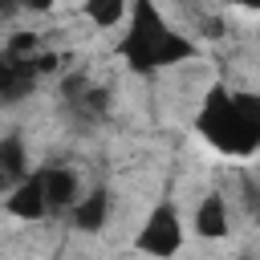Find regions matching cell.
I'll return each instance as SVG.
<instances>
[{
	"label": "cell",
	"mask_w": 260,
	"mask_h": 260,
	"mask_svg": "<svg viewBox=\"0 0 260 260\" xmlns=\"http://www.w3.org/2000/svg\"><path fill=\"white\" fill-rule=\"evenodd\" d=\"M37 61L32 57H8L4 53V65H0V98L4 102H20L32 85H37Z\"/></svg>",
	"instance_id": "cell-6"
},
{
	"label": "cell",
	"mask_w": 260,
	"mask_h": 260,
	"mask_svg": "<svg viewBox=\"0 0 260 260\" xmlns=\"http://www.w3.org/2000/svg\"><path fill=\"white\" fill-rule=\"evenodd\" d=\"M69 215H73V228H77V232H102V228H106V215H110V195H106V187L85 191V195L69 207Z\"/></svg>",
	"instance_id": "cell-7"
},
{
	"label": "cell",
	"mask_w": 260,
	"mask_h": 260,
	"mask_svg": "<svg viewBox=\"0 0 260 260\" xmlns=\"http://www.w3.org/2000/svg\"><path fill=\"white\" fill-rule=\"evenodd\" d=\"M4 8L12 12V8H28V12H49L53 8V0H4Z\"/></svg>",
	"instance_id": "cell-13"
},
{
	"label": "cell",
	"mask_w": 260,
	"mask_h": 260,
	"mask_svg": "<svg viewBox=\"0 0 260 260\" xmlns=\"http://www.w3.org/2000/svg\"><path fill=\"white\" fill-rule=\"evenodd\" d=\"M244 207L252 219H260V183L256 179H244Z\"/></svg>",
	"instance_id": "cell-12"
},
{
	"label": "cell",
	"mask_w": 260,
	"mask_h": 260,
	"mask_svg": "<svg viewBox=\"0 0 260 260\" xmlns=\"http://www.w3.org/2000/svg\"><path fill=\"white\" fill-rule=\"evenodd\" d=\"M118 53L122 61L134 69V73H154V69H167V65H179V61H191L199 53L195 41H187L183 32H175L162 12L154 8V0H134L130 4V28L126 37L118 41Z\"/></svg>",
	"instance_id": "cell-2"
},
{
	"label": "cell",
	"mask_w": 260,
	"mask_h": 260,
	"mask_svg": "<svg viewBox=\"0 0 260 260\" xmlns=\"http://www.w3.org/2000/svg\"><path fill=\"white\" fill-rule=\"evenodd\" d=\"M8 215H16V219H45L49 215V195H45V179H41V171H32V175H24L12 191H8Z\"/></svg>",
	"instance_id": "cell-4"
},
{
	"label": "cell",
	"mask_w": 260,
	"mask_h": 260,
	"mask_svg": "<svg viewBox=\"0 0 260 260\" xmlns=\"http://www.w3.org/2000/svg\"><path fill=\"white\" fill-rule=\"evenodd\" d=\"M195 130L219 150V154H256L260 150V93H228L223 85H211L199 114Z\"/></svg>",
	"instance_id": "cell-1"
},
{
	"label": "cell",
	"mask_w": 260,
	"mask_h": 260,
	"mask_svg": "<svg viewBox=\"0 0 260 260\" xmlns=\"http://www.w3.org/2000/svg\"><path fill=\"white\" fill-rule=\"evenodd\" d=\"M240 8H252V12H260V0H236Z\"/></svg>",
	"instance_id": "cell-14"
},
{
	"label": "cell",
	"mask_w": 260,
	"mask_h": 260,
	"mask_svg": "<svg viewBox=\"0 0 260 260\" xmlns=\"http://www.w3.org/2000/svg\"><path fill=\"white\" fill-rule=\"evenodd\" d=\"M41 179H45V195H49V215L69 211L81 199L77 171H69V167H41Z\"/></svg>",
	"instance_id": "cell-5"
},
{
	"label": "cell",
	"mask_w": 260,
	"mask_h": 260,
	"mask_svg": "<svg viewBox=\"0 0 260 260\" xmlns=\"http://www.w3.org/2000/svg\"><path fill=\"white\" fill-rule=\"evenodd\" d=\"M4 53H8V57H37V53H41V45H37V37H32V32H16V37H8V41H4Z\"/></svg>",
	"instance_id": "cell-11"
},
{
	"label": "cell",
	"mask_w": 260,
	"mask_h": 260,
	"mask_svg": "<svg viewBox=\"0 0 260 260\" xmlns=\"http://www.w3.org/2000/svg\"><path fill=\"white\" fill-rule=\"evenodd\" d=\"M195 232H199L203 240H219V236H228V203H223L219 191L203 195V203L195 207Z\"/></svg>",
	"instance_id": "cell-8"
},
{
	"label": "cell",
	"mask_w": 260,
	"mask_h": 260,
	"mask_svg": "<svg viewBox=\"0 0 260 260\" xmlns=\"http://www.w3.org/2000/svg\"><path fill=\"white\" fill-rule=\"evenodd\" d=\"M126 8H130V0H85V4H81V12H85L93 24H102V28L118 24V20L126 16Z\"/></svg>",
	"instance_id": "cell-10"
},
{
	"label": "cell",
	"mask_w": 260,
	"mask_h": 260,
	"mask_svg": "<svg viewBox=\"0 0 260 260\" xmlns=\"http://www.w3.org/2000/svg\"><path fill=\"white\" fill-rule=\"evenodd\" d=\"M138 252H150V256H175L183 248V223H179V211L171 203H158L150 215H146V228L138 232L134 240Z\"/></svg>",
	"instance_id": "cell-3"
},
{
	"label": "cell",
	"mask_w": 260,
	"mask_h": 260,
	"mask_svg": "<svg viewBox=\"0 0 260 260\" xmlns=\"http://www.w3.org/2000/svg\"><path fill=\"white\" fill-rule=\"evenodd\" d=\"M0 175H4L8 187H16L24 175H32V171H28V158H24V142H20V134H8V138L0 142Z\"/></svg>",
	"instance_id": "cell-9"
}]
</instances>
